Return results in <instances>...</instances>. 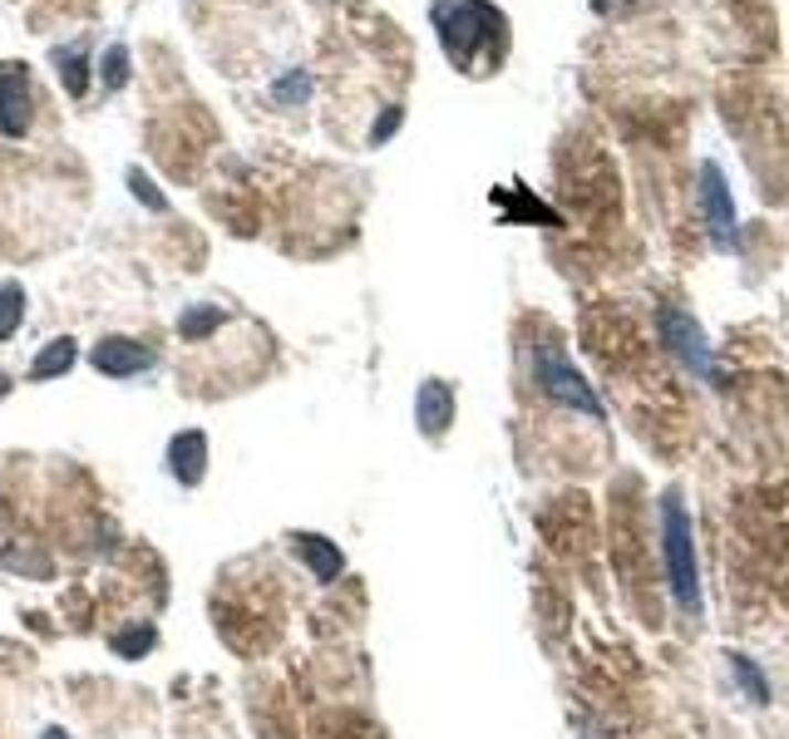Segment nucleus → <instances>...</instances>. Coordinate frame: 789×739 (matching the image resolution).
Masks as SVG:
<instances>
[{"mask_svg": "<svg viewBox=\"0 0 789 739\" xmlns=\"http://www.w3.org/2000/svg\"><path fill=\"white\" fill-rule=\"evenodd\" d=\"M20 325H25V287L6 281V287H0V341H10Z\"/></svg>", "mask_w": 789, "mask_h": 739, "instance_id": "nucleus-12", "label": "nucleus"}, {"mask_svg": "<svg viewBox=\"0 0 789 739\" xmlns=\"http://www.w3.org/2000/svg\"><path fill=\"white\" fill-rule=\"evenodd\" d=\"M307 89H311L307 74H291V79L277 84V99H281V104H301V99H307Z\"/></svg>", "mask_w": 789, "mask_h": 739, "instance_id": "nucleus-18", "label": "nucleus"}, {"mask_svg": "<svg viewBox=\"0 0 789 739\" xmlns=\"http://www.w3.org/2000/svg\"><path fill=\"white\" fill-rule=\"evenodd\" d=\"M395 124H399V109H391V114H385L381 124H375V133H371V139H375V143H385V139H391V133H395Z\"/></svg>", "mask_w": 789, "mask_h": 739, "instance_id": "nucleus-20", "label": "nucleus"}, {"mask_svg": "<svg viewBox=\"0 0 789 739\" xmlns=\"http://www.w3.org/2000/svg\"><path fill=\"white\" fill-rule=\"evenodd\" d=\"M79 361V345L70 341V335H60V341H50L45 351L30 361V379H60V375H70Z\"/></svg>", "mask_w": 789, "mask_h": 739, "instance_id": "nucleus-10", "label": "nucleus"}, {"mask_svg": "<svg viewBox=\"0 0 789 739\" xmlns=\"http://www.w3.org/2000/svg\"><path fill=\"white\" fill-rule=\"evenodd\" d=\"M89 365L109 379H139L153 370V351L143 341H129V335H104L89 351Z\"/></svg>", "mask_w": 789, "mask_h": 739, "instance_id": "nucleus-5", "label": "nucleus"}, {"mask_svg": "<svg viewBox=\"0 0 789 739\" xmlns=\"http://www.w3.org/2000/svg\"><path fill=\"white\" fill-rule=\"evenodd\" d=\"M701 203H706V213H711L715 237L725 242L735 232V207H731V188H725V178H721V168L715 163L701 168Z\"/></svg>", "mask_w": 789, "mask_h": 739, "instance_id": "nucleus-9", "label": "nucleus"}, {"mask_svg": "<svg viewBox=\"0 0 789 739\" xmlns=\"http://www.w3.org/2000/svg\"><path fill=\"white\" fill-rule=\"evenodd\" d=\"M45 739H70V735H65V730H50V735H45Z\"/></svg>", "mask_w": 789, "mask_h": 739, "instance_id": "nucleus-21", "label": "nucleus"}, {"mask_svg": "<svg viewBox=\"0 0 789 739\" xmlns=\"http://www.w3.org/2000/svg\"><path fill=\"white\" fill-rule=\"evenodd\" d=\"M217 321H223V311H217V306H188L183 321H178V335H183V341H198V335L213 331Z\"/></svg>", "mask_w": 789, "mask_h": 739, "instance_id": "nucleus-13", "label": "nucleus"}, {"mask_svg": "<svg viewBox=\"0 0 789 739\" xmlns=\"http://www.w3.org/2000/svg\"><path fill=\"white\" fill-rule=\"evenodd\" d=\"M30 129V74L25 65H0V133L20 139Z\"/></svg>", "mask_w": 789, "mask_h": 739, "instance_id": "nucleus-6", "label": "nucleus"}, {"mask_svg": "<svg viewBox=\"0 0 789 739\" xmlns=\"http://www.w3.org/2000/svg\"><path fill=\"white\" fill-rule=\"evenodd\" d=\"M297 553L307 557V563H311V572L321 577V582H331V577L345 567V563H341V553H335V547L326 543V537H297Z\"/></svg>", "mask_w": 789, "mask_h": 739, "instance_id": "nucleus-11", "label": "nucleus"}, {"mask_svg": "<svg viewBox=\"0 0 789 739\" xmlns=\"http://www.w3.org/2000/svg\"><path fill=\"white\" fill-rule=\"evenodd\" d=\"M661 335H667V345L681 355L691 370H696L701 379H715V361H711V345L706 335H701V325L691 321L686 311H676V306H661Z\"/></svg>", "mask_w": 789, "mask_h": 739, "instance_id": "nucleus-4", "label": "nucleus"}, {"mask_svg": "<svg viewBox=\"0 0 789 739\" xmlns=\"http://www.w3.org/2000/svg\"><path fill=\"white\" fill-rule=\"evenodd\" d=\"M731 671H735V681L745 685V695H750L755 705H765V700H770V685H765V675L755 671V665L745 661V656H735V661H731Z\"/></svg>", "mask_w": 789, "mask_h": 739, "instance_id": "nucleus-15", "label": "nucleus"}, {"mask_svg": "<svg viewBox=\"0 0 789 739\" xmlns=\"http://www.w3.org/2000/svg\"><path fill=\"white\" fill-rule=\"evenodd\" d=\"M153 626H139V631H134V636H129V631H124V636H114V651H119V656H143V651H153Z\"/></svg>", "mask_w": 789, "mask_h": 739, "instance_id": "nucleus-16", "label": "nucleus"}, {"mask_svg": "<svg viewBox=\"0 0 789 739\" xmlns=\"http://www.w3.org/2000/svg\"><path fill=\"white\" fill-rule=\"evenodd\" d=\"M661 553H667L671 591H676L681 611L701 617V577H696V537H691V517L681 508L676 493H667L661 503Z\"/></svg>", "mask_w": 789, "mask_h": 739, "instance_id": "nucleus-2", "label": "nucleus"}, {"mask_svg": "<svg viewBox=\"0 0 789 739\" xmlns=\"http://www.w3.org/2000/svg\"><path fill=\"white\" fill-rule=\"evenodd\" d=\"M533 370H539V389L548 399H557V405H567V409H583L587 419H597V425H603V405H597L593 385L577 375V365L563 355V345L543 341L539 351H533Z\"/></svg>", "mask_w": 789, "mask_h": 739, "instance_id": "nucleus-3", "label": "nucleus"}, {"mask_svg": "<svg viewBox=\"0 0 789 739\" xmlns=\"http://www.w3.org/2000/svg\"><path fill=\"white\" fill-rule=\"evenodd\" d=\"M55 65H60V79H65L70 94L89 89V74H84V55H79V50H55Z\"/></svg>", "mask_w": 789, "mask_h": 739, "instance_id": "nucleus-14", "label": "nucleus"}, {"mask_svg": "<svg viewBox=\"0 0 789 739\" xmlns=\"http://www.w3.org/2000/svg\"><path fill=\"white\" fill-rule=\"evenodd\" d=\"M439 40H445L449 60L469 74H489L483 55H503V15L483 0H455L449 10H439Z\"/></svg>", "mask_w": 789, "mask_h": 739, "instance_id": "nucleus-1", "label": "nucleus"}, {"mask_svg": "<svg viewBox=\"0 0 789 739\" xmlns=\"http://www.w3.org/2000/svg\"><path fill=\"white\" fill-rule=\"evenodd\" d=\"M168 473H173L183 489H198L207 479V435L203 429H183V435L168 439Z\"/></svg>", "mask_w": 789, "mask_h": 739, "instance_id": "nucleus-7", "label": "nucleus"}, {"mask_svg": "<svg viewBox=\"0 0 789 739\" xmlns=\"http://www.w3.org/2000/svg\"><path fill=\"white\" fill-rule=\"evenodd\" d=\"M415 419L429 439H439L449 429V419H455V389H449L445 379H425L419 399H415Z\"/></svg>", "mask_w": 789, "mask_h": 739, "instance_id": "nucleus-8", "label": "nucleus"}, {"mask_svg": "<svg viewBox=\"0 0 789 739\" xmlns=\"http://www.w3.org/2000/svg\"><path fill=\"white\" fill-rule=\"evenodd\" d=\"M124 65H129V50L114 45L109 55H104V84H109V89H119V84H124V74H129Z\"/></svg>", "mask_w": 789, "mask_h": 739, "instance_id": "nucleus-17", "label": "nucleus"}, {"mask_svg": "<svg viewBox=\"0 0 789 739\" xmlns=\"http://www.w3.org/2000/svg\"><path fill=\"white\" fill-rule=\"evenodd\" d=\"M129 183H134V193H139V197H143V203H149V207H163V197H158V193H153V183H149V178H143V173H139V168H134V173H129Z\"/></svg>", "mask_w": 789, "mask_h": 739, "instance_id": "nucleus-19", "label": "nucleus"}]
</instances>
